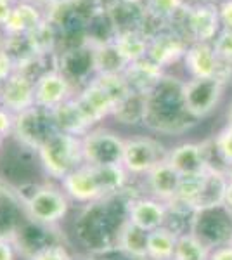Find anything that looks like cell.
I'll use <instances>...</instances> for the list:
<instances>
[{
	"label": "cell",
	"mask_w": 232,
	"mask_h": 260,
	"mask_svg": "<svg viewBox=\"0 0 232 260\" xmlns=\"http://www.w3.org/2000/svg\"><path fill=\"white\" fill-rule=\"evenodd\" d=\"M126 180L128 172L123 165L95 167L83 163L62 180V189L75 201L92 203L120 192L125 187Z\"/></svg>",
	"instance_id": "obj_1"
},
{
	"label": "cell",
	"mask_w": 232,
	"mask_h": 260,
	"mask_svg": "<svg viewBox=\"0 0 232 260\" xmlns=\"http://www.w3.org/2000/svg\"><path fill=\"white\" fill-rule=\"evenodd\" d=\"M182 85L184 82L164 75L159 85L147 94V127L158 132H180L196 121L185 110Z\"/></svg>",
	"instance_id": "obj_2"
},
{
	"label": "cell",
	"mask_w": 232,
	"mask_h": 260,
	"mask_svg": "<svg viewBox=\"0 0 232 260\" xmlns=\"http://www.w3.org/2000/svg\"><path fill=\"white\" fill-rule=\"evenodd\" d=\"M227 184H229L227 174L210 167L205 174L182 179L174 205H179V207H184L185 210L192 212L212 210L215 207L223 205Z\"/></svg>",
	"instance_id": "obj_3"
},
{
	"label": "cell",
	"mask_w": 232,
	"mask_h": 260,
	"mask_svg": "<svg viewBox=\"0 0 232 260\" xmlns=\"http://www.w3.org/2000/svg\"><path fill=\"white\" fill-rule=\"evenodd\" d=\"M168 28L182 35L189 44H213L222 31L218 7L213 2L185 4L168 23Z\"/></svg>",
	"instance_id": "obj_4"
},
{
	"label": "cell",
	"mask_w": 232,
	"mask_h": 260,
	"mask_svg": "<svg viewBox=\"0 0 232 260\" xmlns=\"http://www.w3.org/2000/svg\"><path fill=\"white\" fill-rule=\"evenodd\" d=\"M37 154L49 177L64 180L71 172L83 165L82 137L59 130L40 146Z\"/></svg>",
	"instance_id": "obj_5"
},
{
	"label": "cell",
	"mask_w": 232,
	"mask_h": 260,
	"mask_svg": "<svg viewBox=\"0 0 232 260\" xmlns=\"http://www.w3.org/2000/svg\"><path fill=\"white\" fill-rule=\"evenodd\" d=\"M225 80L220 77L213 78H191L184 82L182 95L185 110L194 120H201L217 110L218 103L223 98V90L227 87Z\"/></svg>",
	"instance_id": "obj_6"
},
{
	"label": "cell",
	"mask_w": 232,
	"mask_h": 260,
	"mask_svg": "<svg viewBox=\"0 0 232 260\" xmlns=\"http://www.w3.org/2000/svg\"><path fill=\"white\" fill-rule=\"evenodd\" d=\"M56 132H59V127L50 110L33 106L16 115L14 136L21 144L29 149L39 151L40 146L45 144Z\"/></svg>",
	"instance_id": "obj_7"
},
{
	"label": "cell",
	"mask_w": 232,
	"mask_h": 260,
	"mask_svg": "<svg viewBox=\"0 0 232 260\" xmlns=\"http://www.w3.org/2000/svg\"><path fill=\"white\" fill-rule=\"evenodd\" d=\"M83 163L95 167H113L123 163L125 141L106 128L88 130L82 137Z\"/></svg>",
	"instance_id": "obj_8"
},
{
	"label": "cell",
	"mask_w": 232,
	"mask_h": 260,
	"mask_svg": "<svg viewBox=\"0 0 232 260\" xmlns=\"http://www.w3.org/2000/svg\"><path fill=\"white\" fill-rule=\"evenodd\" d=\"M24 208L33 222L42 225H54L68 215V194L57 187L40 186L24 200Z\"/></svg>",
	"instance_id": "obj_9"
},
{
	"label": "cell",
	"mask_w": 232,
	"mask_h": 260,
	"mask_svg": "<svg viewBox=\"0 0 232 260\" xmlns=\"http://www.w3.org/2000/svg\"><path fill=\"white\" fill-rule=\"evenodd\" d=\"M167 154L158 141L151 137H132L125 141L121 165L132 175H147L158 163L167 160Z\"/></svg>",
	"instance_id": "obj_10"
},
{
	"label": "cell",
	"mask_w": 232,
	"mask_h": 260,
	"mask_svg": "<svg viewBox=\"0 0 232 260\" xmlns=\"http://www.w3.org/2000/svg\"><path fill=\"white\" fill-rule=\"evenodd\" d=\"M56 70L61 71L71 85H82V89L95 77L94 47L88 44L64 49L57 54Z\"/></svg>",
	"instance_id": "obj_11"
},
{
	"label": "cell",
	"mask_w": 232,
	"mask_h": 260,
	"mask_svg": "<svg viewBox=\"0 0 232 260\" xmlns=\"http://www.w3.org/2000/svg\"><path fill=\"white\" fill-rule=\"evenodd\" d=\"M73 89L75 87L59 70L45 71L35 80V106L54 111L73 98Z\"/></svg>",
	"instance_id": "obj_12"
},
{
	"label": "cell",
	"mask_w": 232,
	"mask_h": 260,
	"mask_svg": "<svg viewBox=\"0 0 232 260\" xmlns=\"http://www.w3.org/2000/svg\"><path fill=\"white\" fill-rule=\"evenodd\" d=\"M75 101H77L80 111L83 113V116H85V120L88 121L90 127H94L95 123H99L106 116L113 115V111L116 108V103L113 101L111 95L94 78L83 89H80Z\"/></svg>",
	"instance_id": "obj_13"
},
{
	"label": "cell",
	"mask_w": 232,
	"mask_h": 260,
	"mask_svg": "<svg viewBox=\"0 0 232 260\" xmlns=\"http://www.w3.org/2000/svg\"><path fill=\"white\" fill-rule=\"evenodd\" d=\"M189 42L182 35L175 33L174 30L167 28V30L159 31L149 40V49H147V57L156 62L161 68L175 64L177 61L184 59L185 52L189 49Z\"/></svg>",
	"instance_id": "obj_14"
},
{
	"label": "cell",
	"mask_w": 232,
	"mask_h": 260,
	"mask_svg": "<svg viewBox=\"0 0 232 260\" xmlns=\"http://www.w3.org/2000/svg\"><path fill=\"white\" fill-rule=\"evenodd\" d=\"M167 161L182 177H196V175L205 174L212 167L208 161V151L205 144H197V142H184L168 151Z\"/></svg>",
	"instance_id": "obj_15"
},
{
	"label": "cell",
	"mask_w": 232,
	"mask_h": 260,
	"mask_svg": "<svg viewBox=\"0 0 232 260\" xmlns=\"http://www.w3.org/2000/svg\"><path fill=\"white\" fill-rule=\"evenodd\" d=\"M0 104L14 115L33 108L35 106V80L23 71H16L9 80L2 83Z\"/></svg>",
	"instance_id": "obj_16"
},
{
	"label": "cell",
	"mask_w": 232,
	"mask_h": 260,
	"mask_svg": "<svg viewBox=\"0 0 232 260\" xmlns=\"http://www.w3.org/2000/svg\"><path fill=\"white\" fill-rule=\"evenodd\" d=\"M168 205L156 198H139L126 207V220L137 225L139 229L151 233L167 224Z\"/></svg>",
	"instance_id": "obj_17"
},
{
	"label": "cell",
	"mask_w": 232,
	"mask_h": 260,
	"mask_svg": "<svg viewBox=\"0 0 232 260\" xmlns=\"http://www.w3.org/2000/svg\"><path fill=\"white\" fill-rule=\"evenodd\" d=\"M184 64L185 71L191 75V78L220 77L222 66L212 44H201V42L191 44L184 56Z\"/></svg>",
	"instance_id": "obj_18"
},
{
	"label": "cell",
	"mask_w": 232,
	"mask_h": 260,
	"mask_svg": "<svg viewBox=\"0 0 232 260\" xmlns=\"http://www.w3.org/2000/svg\"><path fill=\"white\" fill-rule=\"evenodd\" d=\"M146 179L147 186L153 191L156 200L163 201L167 205H174L184 177L167 160H163L147 174Z\"/></svg>",
	"instance_id": "obj_19"
},
{
	"label": "cell",
	"mask_w": 232,
	"mask_h": 260,
	"mask_svg": "<svg viewBox=\"0 0 232 260\" xmlns=\"http://www.w3.org/2000/svg\"><path fill=\"white\" fill-rule=\"evenodd\" d=\"M126 83L134 92L139 94H151L156 87L159 85V82L164 78V70L161 66H158L153 62L149 57H144L141 61L130 62L128 68L123 73Z\"/></svg>",
	"instance_id": "obj_20"
},
{
	"label": "cell",
	"mask_w": 232,
	"mask_h": 260,
	"mask_svg": "<svg viewBox=\"0 0 232 260\" xmlns=\"http://www.w3.org/2000/svg\"><path fill=\"white\" fill-rule=\"evenodd\" d=\"M111 23L115 26L116 37L123 33L141 31L146 21L147 11L144 0H128V2L118 4L113 9L108 11Z\"/></svg>",
	"instance_id": "obj_21"
},
{
	"label": "cell",
	"mask_w": 232,
	"mask_h": 260,
	"mask_svg": "<svg viewBox=\"0 0 232 260\" xmlns=\"http://www.w3.org/2000/svg\"><path fill=\"white\" fill-rule=\"evenodd\" d=\"M44 21H45V14H42L35 6H31L29 2H19L14 6L11 18L2 30L6 37L29 35V33L39 30Z\"/></svg>",
	"instance_id": "obj_22"
},
{
	"label": "cell",
	"mask_w": 232,
	"mask_h": 260,
	"mask_svg": "<svg viewBox=\"0 0 232 260\" xmlns=\"http://www.w3.org/2000/svg\"><path fill=\"white\" fill-rule=\"evenodd\" d=\"M94 64L95 75H123L130 62L113 40L94 47Z\"/></svg>",
	"instance_id": "obj_23"
},
{
	"label": "cell",
	"mask_w": 232,
	"mask_h": 260,
	"mask_svg": "<svg viewBox=\"0 0 232 260\" xmlns=\"http://www.w3.org/2000/svg\"><path fill=\"white\" fill-rule=\"evenodd\" d=\"M52 113H54V118H56V123L61 132L83 137L88 130L92 128L90 125H88V121L85 120V116H83V113L80 111L75 98H71L70 101L62 103L61 106L56 108Z\"/></svg>",
	"instance_id": "obj_24"
},
{
	"label": "cell",
	"mask_w": 232,
	"mask_h": 260,
	"mask_svg": "<svg viewBox=\"0 0 232 260\" xmlns=\"http://www.w3.org/2000/svg\"><path fill=\"white\" fill-rule=\"evenodd\" d=\"M147 236H149V233L139 229L132 222L125 220L116 236L118 248L125 255H128L130 258L147 260Z\"/></svg>",
	"instance_id": "obj_25"
},
{
	"label": "cell",
	"mask_w": 232,
	"mask_h": 260,
	"mask_svg": "<svg viewBox=\"0 0 232 260\" xmlns=\"http://www.w3.org/2000/svg\"><path fill=\"white\" fill-rule=\"evenodd\" d=\"M179 233L163 225L147 236V260H174Z\"/></svg>",
	"instance_id": "obj_26"
},
{
	"label": "cell",
	"mask_w": 232,
	"mask_h": 260,
	"mask_svg": "<svg viewBox=\"0 0 232 260\" xmlns=\"http://www.w3.org/2000/svg\"><path fill=\"white\" fill-rule=\"evenodd\" d=\"M147 115V95L139 92H130L126 98L115 108L113 116L125 125H139L146 121Z\"/></svg>",
	"instance_id": "obj_27"
},
{
	"label": "cell",
	"mask_w": 232,
	"mask_h": 260,
	"mask_svg": "<svg viewBox=\"0 0 232 260\" xmlns=\"http://www.w3.org/2000/svg\"><path fill=\"white\" fill-rule=\"evenodd\" d=\"M116 39V31L115 26L111 23V18H109L108 11H99L95 16H92L87 23V44L92 45V47H97V45L108 44V42H113Z\"/></svg>",
	"instance_id": "obj_28"
},
{
	"label": "cell",
	"mask_w": 232,
	"mask_h": 260,
	"mask_svg": "<svg viewBox=\"0 0 232 260\" xmlns=\"http://www.w3.org/2000/svg\"><path fill=\"white\" fill-rule=\"evenodd\" d=\"M115 42L118 47L123 52V56L128 59V62H136L147 57V49H149V39L142 35L141 31L123 33L118 35Z\"/></svg>",
	"instance_id": "obj_29"
},
{
	"label": "cell",
	"mask_w": 232,
	"mask_h": 260,
	"mask_svg": "<svg viewBox=\"0 0 232 260\" xmlns=\"http://www.w3.org/2000/svg\"><path fill=\"white\" fill-rule=\"evenodd\" d=\"M210 248L191 233L179 234L174 260H208Z\"/></svg>",
	"instance_id": "obj_30"
},
{
	"label": "cell",
	"mask_w": 232,
	"mask_h": 260,
	"mask_svg": "<svg viewBox=\"0 0 232 260\" xmlns=\"http://www.w3.org/2000/svg\"><path fill=\"white\" fill-rule=\"evenodd\" d=\"M213 50L220 61V78L225 82L232 80V30H223L213 40Z\"/></svg>",
	"instance_id": "obj_31"
},
{
	"label": "cell",
	"mask_w": 232,
	"mask_h": 260,
	"mask_svg": "<svg viewBox=\"0 0 232 260\" xmlns=\"http://www.w3.org/2000/svg\"><path fill=\"white\" fill-rule=\"evenodd\" d=\"M144 4L147 14L164 24H168L177 12L189 2L187 0H144Z\"/></svg>",
	"instance_id": "obj_32"
},
{
	"label": "cell",
	"mask_w": 232,
	"mask_h": 260,
	"mask_svg": "<svg viewBox=\"0 0 232 260\" xmlns=\"http://www.w3.org/2000/svg\"><path fill=\"white\" fill-rule=\"evenodd\" d=\"M215 149L220 160L225 163L227 167H232V121L227 123V127L222 130L215 139Z\"/></svg>",
	"instance_id": "obj_33"
},
{
	"label": "cell",
	"mask_w": 232,
	"mask_h": 260,
	"mask_svg": "<svg viewBox=\"0 0 232 260\" xmlns=\"http://www.w3.org/2000/svg\"><path fill=\"white\" fill-rule=\"evenodd\" d=\"M31 260H73L66 246L52 243V245L40 246L35 253L31 255Z\"/></svg>",
	"instance_id": "obj_34"
},
{
	"label": "cell",
	"mask_w": 232,
	"mask_h": 260,
	"mask_svg": "<svg viewBox=\"0 0 232 260\" xmlns=\"http://www.w3.org/2000/svg\"><path fill=\"white\" fill-rule=\"evenodd\" d=\"M16 71H18V68H16V62L12 61V57L6 52V50L0 47V83L9 80Z\"/></svg>",
	"instance_id": "obj_35"
},
{
	"label": "cell",
	"mask_w": 232,
	"mask_h": 260,
	"mask_svg": "<svg viewBox=\"0 0 232 260\" xmlns=\"http://www.w3.org/2000/svg\"><path fill=\"white\" fill-rule=\"evenodd\" d=\"M14 123H16V115L0 104V136L7 137L9 134H14Z\"/></svg>",
	"instance_id": "obj_36"
},
{
	"label": "cell",
	"mask_w": 232,
	"mask_h": 260,
	"mask_svg": "<svg viewBox=\"0 0 232 260\" xmlns=\"http://www.w3.org/2000/svg\"><path fill=\"white\" fill-rule=\"evenodd\" d=\"M223 30H232V0H220L217 4Z\"/></svg>",
	"instance_id": "obj_37"
},
{
	"label": "cell",
	"mask_w": 232,
	"mask_h": 260,
	"mask_svg": "<svg viewBox=\"0 0 232 260\" xmlns=\"http://www.w3.org/2000/svg\"><path fill=\"white\" fill-rule=\"evenodd\" d=\"M0 260H16L14 245L7 236L0 234Z\"/></svg>",
	"instance_id": "obj_38"
},
{
	"label": "cell",
	"mask_w": 232,
	"mask_h": 260,
	"mask_svg": "<svg viewBox=\"0 0 232 260\" xmlns=\"http://www.w3.org/2000/svg\"><path fill=\"white\" fill-rule=\"evenodd\" d=\"M208 260H232V245H223L212 250Z\"/></svg>",
	"instance_id": "obj_39"
},
{
	"label": "cell",
	"mask_w": 232,
	"mask_h": 260,
	"mask_svg": "<svg viewBox=\"0 0 232 260\" xmlns=\"http://www.w3.org/2000/svg\"><path fill=\"white\" fill-rule=\"evenodd\" d=\"M12 9H14V6L6 4V2H0V28H4L7 24V21H9L11 14H12Z\"/></svg>",
	"instance_id": "obj_40"
},
{
	"label": "cell",
	"mask_w": 232,
	"mask_h": 260,
	"mask_svg": "<svg viewBox=\"0 0 232 260\" xmlns=\"http://www.w3.org/2000/svg\"><path fill=\"white\" fill-rule=\"evenodd\" d=\"M229 177V175H227ZM227 208L232 210V177H229V184H227V189H225V201H223Z\"/></svg>",
	"instance_id": "obj_41"
},
{
	"label": "cell",
	"mask_w": 232,
	"mask_h": 260,
	"mask_svg": "<svg viewBox=\"0 0 232 260\" xmlns=\"http://www.w3.org/2000/svg\"><path fill=\"white\" fill-rule=\"evenodd\" d=\"M123 2H128V0H99L101 7H103L104 11L113 9L115 6H118V4H123Z\"/></svg>",
	"instance_id": "obj_42"
},
{
	"label": "cell",
	"mask_w": 232,
	"mask_h": 260,
	"mask_svg": "<svg viewBox=\"0 0 232 260\" xmlns=\"http://www.w3.org/2000/svg\"><path fill=\"white\" fill-rule=\"evenodd\" d=\"M39 2H42L44 6H47V7H52V6H56V4L62 2V0H39Z\"/></svg>",
	"instance_id": "obj_43"
},
{
	"label": "cell",
	"mask_w": 232,
	"mask_h": 260,
	"mask_svg": "<svg viewBox=\"0 0 232 260\" xmlns=\"http://www.w3.org/2000/svg\"><path fill=\"white\" fill-rule=\"evenodd\" d=\"M0 2H6V4H11V6H16V4H19V0H0Z\"/></svg>",
	"instance_id": "obj_44"
},
{
	"label": "cell",
	"mask_w": 232,
	"mask_h": 260,
	"mask_svg": "<svg viewBox=\"0 0 232 260\" xmlns=\"http://www.w3.org/2000/svg\"><path fill=\"white\" fill-rule=\"evenodd\" d=\"M2 142H4V137L0 136V149H2Z\"/></svg>",
	"instance_id": "obj_45"
},
{
	"label": "cell",
	"mask_w": 232,
	"mask_h": 260,
	"mask_svg": "<svg viewBox=\"0 0 232 260\" xmlns=\"http://www.w3.org/2000/svg\"><path fill=\"white\" fill-rule=\"evenodd\" d=\"M229 121H232V108H230V113H229Z\"/></svg>",
	"instance_id": "obj_46"
},
{
	"label": "cell",
	"mask_w": 232,
	"mask_h": 260,
	"mask_svg": "<svg viewBox=\"0 0 232 260\" xmlns=\"http://www.w3.org/2000/svg\"><path fill=\"white\" fill-rule=\"evenodd\" d=\"M80 260H99V258H90V257H88V258H80Z\"/></svg>",
	"instance_id": "obj_47"
},
{
	"label": "cell",
	"mask_w": 232,
	"mask_h": 260,
	"mask_svg": "<svg viewBox=\"0 0 232 260\" xmlns=\"http://www.w3.org/2000/svg\"><path fill=\"white\" fill-rule=\"evenodd\" d=\"M0 99H2V83H0Z\"/></svg>",
	"instance_id": "obj_48"
},
{
	"label": "cell",
	"mask_w": 232,
	"mask_h": 260,
	"mask_svg": "<svg viewBox=\"0 0 232 260\" xmlns=\"http://www.w3.org/2000/svg\"><path fill=\"white\" fill-rule=\"evenodd\" d=\"M197 2H213V0H197Z\"/></svg>",
	"instance_id": "obj_49"
},
{
	"label": "cell",
	"mask_w": 232,
	"mask_h": 260,
	"mask_svg": "<svg viewBox=\"0 0 232 260\" xmlns=\"http://www.w3.org/2000/svg\"><path fill=\"white\" fill-rule=\"evenodd\" d=\"M23 2H33V0H23Z\"/></svg>",
	"instance_id": "obj_50"
}]
</instances>
